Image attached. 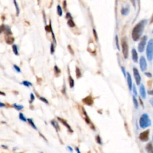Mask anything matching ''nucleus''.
Instances as JSON below:
<instances>
[{
    "instance_id": "f257e3e1",
    "label": "nucleus",
    "mask_w": 153,
    "mask_h": 153,
    "mask_svg": "<svg viewBox=\"0 0 153 153\" xmlns=\"http://www.w3.org/2000/svg\"><path fill=\"white\" fill-rule=\"evenodd\" d=\"M147 23V21L144 19L138 22L133 28L132 32V37L134 41H138L141 39Z\"/></svg>"
},
{
    "instance_id": "f03ea898",
    "label": "nucleus",
    "mask_w": 153,
    "mask_h": 153,
    "mask_svg": "<svg viewBox=\"0 0 153 153\" xmlns=\"http://www.w3.org/2000/svg\"><path fill=\"white\" fill-rule=\"evenodd\" d=\"M139 123L140 127L142 129H145L151 126V122L147 114H143L141 116V117L139 118Z\"/></svg>"
},
{
    "instance_id": "7ed1b4c3",
    "label": "nucleus",
    "mask_w": 153,
    "mask_h": 153,
    "mask_svg": "<svg viewBox=\"0 0 153 153\" xmlns=\"http://www.w3.org/2000/svg\"><path fill=\"white\" fill-rule=\"evenodd\" d=\"M146 54L148 60L151 62L153 59V38L151 39L147 44Z\"/></svg>"
},
{
    "instance_id": "20e7f679",
    "label": "nucleus",
    "mask_w": 153,
    "mask_h": 153,
    "mask_svg": "<svg viewBox=\"0 0 153 153\" xmlns=\"http://www.w3.org/2000/svg\"><path fill=\"white\" fill-rule=\"evenodd\" d=\"M122 47L123 56L126 59L129 57V46L126 37L123 38L122 40Z\"/></svg>"
},
{
    "instance_id": "39448f33",
    "label": "nucleus",
    "mask_w": 153,
    "mask_h": 153,
    "mask_svg": "<svg viewBox=\"0 0 153 153\" xmlns=\"http://www.w3.org/2000/svg\"><path fill=\"white\" fill-rule=\"evenodd\" d=\"M147 38H148V37L147 36H144L141 38V41H140V42L138 44V49L139 53H143L144 52Z\"/></svg>"
},
{
    "instance_id": "423d86ee",
    "label": "nucleus",
    "mask_w": 153,
    "mask_h": 153,
    "mask_svg": "<svg viewBox=\"0 0 153 153\" xmlns=\"http://www.w3.org/2000/svg\"><path fill=\"white\" fill-rule=\"evenodd\" d=\"M133 76L136 81V83H137V85H139L141 84V77L140 75L139 72L138 71V70L137 68L133 67Z\"/></svg>"
},
{
    "instance_id": "0eeeda50",
    "label": "nucleus",
    "mask_w": 153,
    "mask_h": 153,
    "mask_svg": "<svg viewBox=\"0 0 153 153\" xmlns=\"http://www.w3.org/2000/svg\"><path fill=\"white\" fill-rule=\"evenodd\" d=\"M149 130H147L145 131H144L143 132L141 133L139 136V139L142 142H147L149 139Z\"/></svg>"
},
{
    "instance_id": "6e6552de",
    "label": "nucleus",
    "mask_w": 153,
    "mask_h": 153,
    "mask_svg": "<svg viewBox=\"0 0 153 153\" xmlns=\"http://www.w3.org/2000/svg\"><path fill=\"white\" fill-rule=\"evenodd\" d=\"M82 102L84 104L88 105V106H92L93 104V102H94L93 99L91 95H89L87 97H84L82 100Z\"/></svg>"
},
{
    "instance_id": "1a4fd4ad",
    "label": "nucleus",
    "mask_w": 153,
    "mask_h": 153,
    "mask_svg": "<svg viewBox=\"0 0 153 153\" xmlns=\"http://www.w3.org/2000/svg\"><path fill=\"white\" fill-rule=\"evenodd\" d=\"M139 66L142 71H145L147 68V63L145 58L144 56H141L139 59Z\"/></svg>"
},
{
    "instance_id": "9d476101",
    "label": "nucleus",
    "mask_w": 153,
    "mask_h": 153,
    "mask_svg": "<svg viewBox=\"0 0 153 153\" xmlns=\"http://www.w3.org/2000/svg\"><path fill=\"white\" fill-rule=\"evenodd\" d=\"M4 32L6 36H11L12 35V32L9 26L1 25V32Z\"/></svg>"
},
{
    "instance_id": "9b49d317",
    "label": "nucleus",
    "mask_w": 153,
    "mask_h": 153,
    "mask_svg": "<svg viewBox=\"0 0 153 153\" xmlns=\"http://www.w3.org/2000/svg\"><path fill=\"white\" fill-rule=\"evenodd\" d=\"M57 119L58 120L62 123V124H63L68 129V130L71 132V133H73V129H71V126H70V125L67 123V122L66 121V120H65L64 119H62V118H60V117H57Z\"/></svg>"
},
{
    "instance_id": "f8f14e48",
    "label": "nucleus",
    "mask_w": 153,
    "mask_h": 153,
    "mask_svg": "<svg viewBox=\"0 0 153 153\" xmlns=\"http://www.w3.org/2000/svg\"><path fill=\"white\" fill-rule=\"evenodd\" d=\"M132 60L134 63H137L138 61V55L137 51L135 48H133L132 50Z\"/></svg>"
},
{
    "instance_id": "ddd939ff",
    "label": "nucleus",
    "mask_w": 153,
    "mask_h": 153,
    "mask_svg": "<svg viewBox=\"0 0 153 153\" xmlns=\"http://www.w3.org/2000/svg\"><path fill=\"white\" fill-rule=\"evenodd\" d=\"M127 85H128V88L130 91H131L132 90V87H133V84H132V77L130 74L129 73H127Z\"/></svg>"
},
{
    "instance_id": "4468645a",
    "label": "nucleus",
    "mask_w": 153,
    "mask_h": 153,
    "mask_svg": "<svg viewBox=\"0 0 153 153\" xmlns=\"http://www.w3.org/2000/svg\"><path fill=\"white\" fill-rule=\"evenodd\" d=\"M139 93L140 95L141 96V97L143 99H145L146 97L147 96V93H146V91H145V86L143 84H141V85L140 86L139 88Z\"/></svg>"
},
{
    "instance_id": "2eb2a0df",
    "label": "nucleus",
    "mask_w": 153,
    "mask_h": 153,
    "mask_svg": "<svg viewBox=\"0 0 153 153\" xmlns=\"http://www.w3.org/2000/svg\"><path fill=\"white\" fill-rule=\"evenodd\" d=\"M81 108H82V110H83L84 115V117H84V118H85V121H86V122L87 124H88V125H90V126H91V125H92V122H91V121H90V118H89V116H88V114H87L86 110H84V108L83 107H81Z\"/></svg>"
},
{
    "instance_id": "dca6fc26",
    "label": "nucleus",
    "mask_w": 153,
    "mask_h": 153,
    "mask_svg": "<svg viewBox=\"0 0 153 153\" xmlns=\"http://www.w3.org/2000/svg\"><path fill=\"white\" fill-rule=\"evenodd\" d=\"M5 41L8 44H12L14 41V38L10 36H6Z\"/></svg>"
},
{
    "instance_id": "f3484780",
    "label": "nucleus",
    "mask_w": 153,
    "mask_h": 153,
    "mask_svg": "<svg viewBox=\"0 0 153 153\" xmlns=\"http://www.w3.org/2000/svg\"><path fill=\"white\" fill-rule=\"evenodd\" d=\"M145 149L148 153H153V145L151 142L148 143Z\"/></svg>"
},
{
    "instance_id": "a211bd4d",
    "label": "nucleus",
    "mask_w": 153,
    "mask_h": 153,
    "mask_svg": "<svg viewBox=\"0 0 153 153\" xmlns=\"http://www.w3.org/2000/svg\"><path fill=\"white\" fill-rule=\"evenodd\" d=\"M130 11V8L129 6L126 7H123L121 10V13L123 16H127Z\"/></svg>"
},
{
    "instance_id": "6ab92c4d",
    "label": "nucleus",
    "mask_w": 153,
    "mask_h": 153,
    "mask_svg": "<svg viewBox=\"0 0 153 153\" xmlns=\"http://www.w3.org/2000/svg\"><path fill=\"white\" fill-rule=\"evenodd\" d=\"M68 81H69V84H70V87L71 89H73L74 87V80L73 79V78L71 76V75H69V77H68Z\"/></svg>"
},
{
    "instance_id": "aec40b11",
    "label": "nucleus",
    "mask_w": 153,
    "mask_h": 153,
    "mask_svg": "<svg viewBox=\"0 0 153 153\" xmlns=\"http://www.w3.org/2000/svg\"><path fill=\"white\" fill-rule=\"evenodd\" d=\"M13 3L14 4L16 10V15H17V16H19V15L20 14V9H19L18 2H17L16 0H13Z\"/></svg>"
},
{
    "instance_id": "412c9836",
    "label": "nucleus",
    "mask_w": 153,
    "mask_h": 153,
    "mask_svg": "<svg viewBox=\"0 0 153 153\" xmlns=\"http://www.w3.org/2000/svg\"><path fill=\"white\" fill-rule=\"evenodd\" d=\"M50 123H51V124H52V125L54 127V128L56 129V130L57 132H58L59 130V126L58 122H56L55 120H52Z\"/></svg>"
},
{
    "instance_id": "4be33fe9",
    "label": "nucleus",
    "mask_w": 153,
    "mask_h": 153,
    "mask_svg": "<svg viewBox=\"0 0 153 153\" xmlns=\"http://www.w3.org/2000/svg\"><path fill=\"white\" fill-rule=\"evenodd\" d=\"M12 48H13V52L14 53V55H16V56H18L19 55V51H18V46H17L16 44L13 45Z\"/></svg>"
},
{
    "instance_id": "5701e85b",
    "label": "nucleus",
    "mask_w": 153,
    "mask_h": 153,
    "mask_svg": "<svg viewBox=\"0 0 153 153\" xmlns=\"http://www.w3.org/2000/svg\"><path fill=\"white\" fill-rule=\"evenodd\" d=\"M133 105H134V108L136 109H138V107H139V103H138V100L137 99L135 96H134V95L133 96Z\"/></svg>"
},
{
    "instance_id": "b1692460",
    "label": "nucleus",
    "mask_w": 153,
    "mask_h": 153,
    "mask_svg": "<svg viewBox=\"0 0 153 153\" xmlns=\"http://www.w3.org/2000/svg\"><path fill=\"white\" fill-rule=\"evenodd\" d=\"M54 72H55V74L56 77L59 76L61 73L60 70L59 69V68L57 65H55L54 67Z\"/></svg>"
},
{
    "instance_id": "393cba45",
    "label": "nucleus",
    "mask_w": 153,
    "mask_h": 153,
    "mask_svg": "<svg viewBox=\"0 0 153 153\" xmlns=\"http://www.w3.org/2000/svg\"><path fill=\"white\" fill-rule=\"evenodd\" d=\"M28 123L31 126V127H32V128H33V129H36V130H37V127L36 125H35V123H33V120H32V119H31V118H28Z\"/></svg>"
},
{
    "instance_id": "a878e982",
    "label": "nucleus",
    "mask_w": 153,
    "mask_h": 153,
    "mask_svg": "<svg viewBox=\"0 0 153 153\" xmlns=\"http://www.w3.org/2000/svg\"><path fill=\"white\" fill-rule=\"evenodd\" d=\"M75 73H76V77L77 78H80L81 77V71L80 70L78 66H76L75 68Z\"/></svg>"
},
{
    "instance_id": "bb28decb",
    "label": "nucleus",
    "mask_w": 153,
    "mask_h": 153,
    "mask_svg": "<svg viewBox=\"0 0 153 153\" xmlns=\"http://www.w3.org/2000/svg\"><path fill=\"white\" fill-rule=\"evenodd\" d=\"M13 107H14V108L16 110H17L18 111H21V110H23V108H24V107H23V105H18V104H13Z\"/></svg>"
},
{
    "instance_id": "cd10ccee",
    "label": "nucleus",
    "mask_w": 153,
    "mask_h": 153,
    "mask_svg": "<svg viewBox=\"0 0 153 153\" xmlns=\"http://www.w3.org/2000/svg\"><path fill=\"white\" fill-rule=\"evenodd\" d=\"M67 23H68V25L71 28H73L75 26V24L74 21L73 20V19H70L68 20Z\"/></svg>"
},
{
    "instance_id": "c85d7f7f",
    "label": "nucleus",
    "mask_w": 153,
    "mask_h": 153,
    "mask_svg": "<svg viewBox=\"0 0 153 153\" xmlns=\"http://www.w3.org/2000/svg\"><path fill=\"white\" fill-rule=\"evenodd\" d=\"M57 13L59 16H62L63 11H62V9L60 5H58V6H57Z\"/></svg>"
},
{
    "instance_id": "c756f323",
    "label": "nucleus",
    "mask_w": 153,
    "mask_h": 153,
    "mask_svg": "<svg viewBox=\"0 0 153 153\" xmlns=\"http://www.w3.org/2000/svg\"><path fill=\"white\" fill-rule=\"evenodd\" d=\"M22 84H23V86H26L27 88H29V87L32 86V84L31 82L28 81H22Z\"/></svg>"
},
{
    "instance_id": "7c9ffc66",
    "label": "nucleus",
    "mask_w": 153,
    "mask_h": 153,
    "mask_svg": "<svg viewBox=\"0 0 153 153\" xmlns=\"http://www.w3.org/2000/svg\"><path fill=\"white\" fill-rule=\"evenodd\" d=\"M19 119H20V120H21V121H22V122H26V121H28V119H26V118H25V115H24L22 112H21V113L19 114Z\"/></svg>"
},
{
    "instance_id": "2f4dec72",
    "label": "nucleus",
    "mask_w": 153,
    "mask_h": 153,
    "mask_svg": "<svg viewBox=\"0 0 153 153\" xmlns=\"http://www.w3.org/2000/svg\"><path fill=\"white\" fill-rule=\"evenodd\" d=\"M115 45H116L117 48L118 49V50L120 51V45H119V40H118V36H117V35L115 36Z\"/></svg>"
},
{
    "instance_id": "473e14b6",
    "label": "nucleus",
    "mask_w": 153,
    "mask_h": 153,
    "mask_svg": "<svg viewBox=\"0 0 153 153\" xmlns=\"http://www.w3.org/2000/svg\"><path fill=\"white\" fill-rule=\"evenodd\" d=\"M96 141L97 142V143L99 145H102V139L101 138L99 135H97L96 137Z\"/></svg>"
},
{
    "instance_id": "72a5a7b5",
    "label": "nucleus",
    "mask_w": 153,
    "mask_h": 153,
    "mask_svg": "<svg viewBox=\"0 0 153 153\" xmlns=\"http://www.w3.org/2000/svg\"><path fill=\"white\" fill-rule=\"evenodd\" d=\"M55 45L53 43H52L50 46V53L52 55H53L55 53Z\"/></svg>"
},
{
    "instance_id": "f704fd0d",
    "label": "nucleus",
    "mask_w": 153,
    "mask_h": 153,
    "mask_svg": "<svg viewBox=\"0 0 153 153\" xmlns=\"http://www.w3.org/2000/svg\"><path fill=\"white\" fill-rule=\"evenodd\" d=\"M132 90L133 92V95L134 96H137L138 95V93H137V88H136L135 85H133V87H132Z\"/></svg>"
},
{
    "instance_id": "c9c22d12",
    "label": "nucleus",
    "mask_w": 153,
    "mask_h": 153,
    "mask_svg": "<svg viewBox=\"0 0 153 153\" xmlns=\"http://www.w3.org/2000/svg\"><path fill=\"white\" fill-rule=\"evenodd\" d=\"M35 100V96L33 93H31L30 95V100H29V103L32 104V102H33V100Z\"/></svg>"
},
{
    "instance_id": "e433bc0d",
    "label": "nucleus",
    "mask_w": 153,
    "mask_h": 153,
    "mask_svg": "<svg viewBox=\"0 0 153 153\" xmlns=\"http://www.w3.org/2000/svg\"><path fill=\"white\" fill-rule=\"evenodd\" d=\"M39 99H40L42 102H43L44 103H45V104H48V101L47 100L46 98H45V97H40Z\"/></svg>"
},
{
    "instance_id": "4c0bfd02",
    "label": "nucleus",
    "mask_w": 153,
    "mask_h": 153,
    "mask_svg": "<svg viewBox=\"0 0 153 153\" xmlns=\"http://www.w3.org/2000/svg\"><path fill=\"white\" fill-rule=\"evenodd\" d=\"M13 67H14V70H15L17 72H18V73H21V68H19L18 66H17L16 65H13Z\"/></svg>"
},
{
    "instance_id": "58836bf2",
    "label": "nucleus",
    "mask_w": 153,
    "mask_h": 153,
    "mask_svg": "<svg viewBox=\"0 0 153 153\" xmlns=\"http://www.w3.org/2000/svg\"><path fill=\"white\" fill-rule=\"evenodd\" d=\"M93 35H94V37H95V38L96 41H97L98 40V37H97L96 31L95 29H93Z\"/></svg>"
},
{
    "instance_id": "ea45409f",
    "label": "nucleus",
    "mask_w": 153,
    "mask_h": 153,
    "mask_svg": "<svg viewBox=\"0 0 153 153\" xmlns=\"http://www.w3.org/2000/svg\"><path fill=\"white\" fill-rule=\"evenodd\" d=\"M121 69H122V71L124 75V77L125 78L127 77V73H126V71H125V68L123 67V66H121Z\"/></svg>"
},
{
    "instance_id": "a19ab883",
    "label": "nucleus",
    "mask_w": 153,
    "mask_h": 153,
    "mask_svg": "<svg viewBox=\"0 0 153 153\" xmlns=\"http://www.w3.org/2000/svg\"><path fill=\"white\" fill-rule=\"evenodd\" d=\"M66 19H67L68 20L70 19H73V17H72V16H71V14L70 13H67L66 14Z\"/></svg>"
},
{
    "instance_id": "79ce46f5",
    "label": "nucleus",
    "mask_w": 153,
    "mask_h": 153,
    "mask_svg": "<svg viewBox=\"0 0 153 153\" xmlns=\"http://www.w3.org/2000/svg\"><path fill=\"white\" fill-rule=\"evenodd\" d=\"M68 50H69V51H70V52L71 53V54H72V55H73L74 54V51H73V48H71V46H70V45H69V46H68Z\"/></svg>"
},
{
    "instance_id": "37998d69",
    "label": "nucleus",
    "mask_w": 153,
    "mask_h": 153,
    "mask_svg": "<svg viewBox=\"0 0 153 153\" xmlns=\"http://www.w3.org/2000/svg\"><path fill=\"white\" fill-rule=\"evenodd\" d=\"M130 1L133 5V6L134 7V8H136V0H130Z\"/></svg>"
},
{
    "instance_id": "c03bdc74",
    "label": "nucleus",
    "mask_w": 153,
    "mask_h": 153,
    "mask_svg": "<svg viewBox=\"0 0 153 153\" xmlns=\"http://www.w3.org/2000/svg\"><path fill=\"white\" fill-rule=\"evenodd\" d=\"M145 75L148 77V78H151L152 77V74L150 73H145Z\"/></svg>"
},
{
    "instance_id": "a18cd8bd",
    "label": "nucleus",
    "mask_w": 153,
    "mask_h": 153,
    "mask_svg": "<svg viewBox=\"0 0 153 153\" xmlns=\"http://www.w3.org/2000/svg\"><path fill=\"white\" fill-rule=\"evenodd\" d=\"M66 148H67L68 149V150H69L70 152H73V148H71L70 146H68Z\"/></svg>"
},
{
    "instance_id": "49530a36",
    "label": "nucleus",
    "mask_w": 153,
    "mask_h": 153,
    "mask_svg": "<svg viewBox=\"0 0 153 153\" xmlns=\"http://www.w3.org/2000/svg\"><path fill=\"white\" fill-rule=\"evenodd\" d=\"M139 102H140V104H141V106H142V107H144V104H143V102H142V99H141V97H139Z\"/></svg>"
},
{
    "instance_id": "de8ad7c7",
    "label": "nucleus",
    "mask_w": 153,
    "mask_h": 153,
    "mask_svg": "<svg viewBox=\"0 0 153 153\" xmlns=\"http://www.w3.org/2000/svg\"><path fill=\"white\" fill-rule=\"evenodd\" d=\"M75 151H76V152H77V153H81V152H80V149L78 148V147H75Z\"/></svg>"
},
{
    "instance_id": "09e8293b",
    "label": "nucleus",
    "mask_w": 153,
    "mask_h": 153,
    "mask_svg": "<svg viewBox=\"0 0 153 153\" xmlns=\"http://www.w3.org/2000/svg\"><path fill=\"white\" fill-rule=\"evenodd\" d=\"M148 93L150 95H153V89L152 90H149L148 92Z\"/></svg>"
},
{
    "instance_id": "8fccbe9b",
    "label": "nucleus",
    "mask_w": 153,
    "mask_h": 153,
    "mask_svg": "<svg viewBox=\"0 0 153 153\" xmlns=\"http://www.w3.org/2000/svg\"><path fill=\"white\" fill-rule=\"evenodd\" d=\"M149 102H150V104L152 105V107H153V98H152V99H151L150 100H149Z\"/></svg>"
},
{
    "instance_id": "3c124183",
    "label": "nucleus",
    "mask_w": 153,
    "mask_h": 153,
    "mask_svg": "<svg viewBox=\"0 0 153 153\" xmlns=\"http://www.w3.org/2000/svg\"><path fill=\"white\" fill-rule=\"evenodd\" d=\"M149 23H153V13H152V16H151V19H150Z\"/></svg>"
},
{
    "instance_id": "603ef678",
    "label": "nucleus",
    "mask_w": 153,
    "mask_h": 153,
    "mask_svg": "<svg viewBox=\"0 0 153 153\" xmlns=\"http://www.w3.org/2000/svg\"><path fill=\"white\" fill-rule=\"evenodd\" d=\"M5 106V104H4L3 102H0V108H3Z\"/></svg>"
},
{
    "instance_id": "864d4df0",
    "label": "nucleus",
    "mask_w": 153,
    "mask_h": 153,
    "mask_svg": "<svg viewBox=\"0 0 153 153\" xmlns=\"http://www.w3.org/2000/svg\"><path fill=\"white\" fill-rule=\"evenodd\" d=\"M66 1H63V7H64V8L65 9L66 8Z\"/></svg>"
},
{
    "instance_id": "5fc2aeb1",
    "label": "nucleus",
    "mask_w": 153,
    "mask_h": 153,
    "mask_svg": "<svg viewBox=\"0 0 153 153\" xmlns=\"http://www.w3.org/2000/svg\"><path fill=\"white\" fill-rule=\"evenodd\" d=\"M2 147H3V148H7V147H6L5 145H2Z\"/></svg>"
},
{
    "instance_id": "6e6d98bb",
    "label": "nucleus",
    "mask_w": 153,
    "mask_h": 153,
    "mask_svg": "<svg viewBox=\"0 0 153 153\" xmlns=\"http://www.w3.org/2000/svg\"><path fill=\"white\" fill-rule=\"evenodd\" d=\"M3 93H3L2 92H1V95H4V96H5L6 95H5V94H3Z\"/></svg>"
},
{
    "instance_id": "4d7b16f0",
    "label": "nucleus",
    "mask_w": 153,
    "mask_h": 153,
    "mask_svg": "<svg viewBox=\"0 0 153 153\" xmlns=\"http://www.w3.org/2000/svg\"><path fill=\"white\" fill-rule=\"evenodd\" d=\"M41 153H43V152H41Z\"/></svg>"
},
{
    "instance_id": "13d9d810",
    "label": "nucleus",
    "mask_w": 153,
    "mask_h": 153,
    "mask_svg": "<svg viewBox=\"0 0 153 153\" xmlns=\"http://www.w3.org/2000/svg\"><path fill=\"white\" fill-rule=\"evenodd\" d=\"M152 33H153V30H152Z\"/></svg>"
},
{
    "instance_id": "bf43d9fd",
    "label": "nucleus",
    "mask_w": 153,
    "mask_h": 153,
    "mask_svg": "<svg viewBox=\"0 0 153 153\" xmlns=\"http://www.w3.org/2000/svg\"><path fill=\"white\" fill-rule=\"evenodd\" d=\"M20 153H22V152H20Z\"/></svg>"
}]
</instances>
